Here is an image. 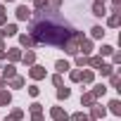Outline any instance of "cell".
Masks as SVG:
<instances>
[{"mask_svg":"<svg viewBox=\"0 0 121 121\" xmlns=\"http://www.w3.org/2000/svg\"><path fill=\"white\" fill-rule=\"evenodd\" d=\"M22 62H24V64H33V62H36V52L29 50L26 55H22Z\"/></svg>","mask_w":121,"mask_h":121,"instance_id":"cell-11","label":"cell"},{"mask_svg":"<svg viewBox=\"0 0 121 121\" xmlns=\"http://www.w3.org/2000/svg\"><path fill=\"white\" fill-rule=\"evenodd\" d=\"M0 24H5V7L0 5Z\"/></svg>","mask_w":121,"mask_h":121,"instance_id":"cell-37","label":"cell"},{"mask_svg":"<svg viewBox=\"0 0 121 121\" xmlns=\"http://www.w3.org/2000/svg\"><path fill=\"white\" fill-rule=\"evenodd\" d=\"M55 67H57V71H59V74H64V71H69V62H64V59H59V62H57Z\"/></svg>","mask_w":121,"mask_h":121,"instance_id":"cell-21","label":"cell"},{"mask_svg":"<svg viewBox=\"0 0 121 121\" xmlns=\"http://www.w3.org/2000/svg\"><path fill=\"white\" fill-rule=\"evenodd\" d=\"M109 26H119V12H114L109 17Z\"/></svg>","mask_w":121,"mask_h":121,"instance_id":"cell-31","label":"cell"},{"mask_svg":"<svg viewBox=\"0 0 121 121\" xmlns=\"http://www.w3.org/2000/svg\"><path fill=\"white\" fill-rule=\"evenodd\" d=\"M76 64H78V67H86V64H88V57H86V55H78V57H76Z\"/></svg>","mask_w":121,"mask_h":121,"instance_id":"cell-30","label":"cell"},{"mask_svg":"<svg viewBox=\"0 0 121 121\" xmlns=\"http://www.w3.org/2000/svg\"><path fill=\"white\" fill-rule=\"evenodd\" d=\"M78 52H81V55H86V57H88V55H90V52H93V43H90V40H88V38H83V40H81V43H78Z\"/></svg>","mask_w":121,"mask_h":121,"instance_id":"cell-4","label":"cell"},{"mask_svg":"<svg viewBox=\"0 0 121 121\" xmlns=\"http://www.w3.org/2000/svg\"><path fill=\"white\" fill-rule=\"evenodd\" d=\"M10 86H12V88H22V86H24V78H22V76H14V78H10Z\"/></svg>","mask_w":121,"mask_h":121,"instance_id":"cell-22","label":"cell"},{"mask_svg":"<svg viewBox=\"0 0 121 121\" xmlns=\"http://www.w3.org/2000/svg\"><path fill=\"white\" fill-rule=\"evenodd\" d=\"M71 121H88V116H86L83 112H76V114L71 116Z\"/></svg>","mask_w":121,"mask_h":121,"instance_id":"cell-29","label":"cell"},{"mask_svg":"<svg viewBox=\"0 0 121 121\" xmlns=\"http://www.w3.org/2000/svg\"><path fill=\"white\" fill-rule=\"evenodd\" d=\"M38 93H40L38 86H31V88H29V95H31V97H38Z\"/></svg>","mask_w":121,"mask_h":121,"instance_id":"cell-33","label":"cell"},{"mask_svg":"<svg viewBox=\"0 0 121 121\" xmlns=\"http://www.w3.org/2000/svg\"><path fill=\"white\" fill-rule=\"evenodd\" d=\"M3 36H17V26H14V24H7V26L3 29Z\"/></svg>","mask_w":121,"mask_h":121,"instance_id":"cell-20","label":"cell"},{"mask_svg":"<svg viewBox=\"0 0 121 121\" xmlns=\"http://www.w3.org/2000/svg\"><path fill=\"white\" fill-rule=\"evenodd\" d=\"M81 104H86V107H93V104H95V97H93V93H86V95L81 97Z\"/></svg>","mask_w":121,"mask_h":121,"instance_id":"cell-15","label":"cell"},{"mask_svg":"<svg viewBox=\"0 0 121 121\" xmlns=\"http://www.w3.org/2000/svg\"><path fill=\"white\" fill-rule=\"evenodd\" d=\"M97 71H100L102 76H112V74H114V69H112V64H107V62H102V67H100Z\"/></svg>","mask_w":121,"mask_h":121,"instance_id":"cell-13","label":"cell"},{"mask_svg":"<svg viewBox=\"0 0 121 121\" xmlns=\"http://www.w3.org/2000/svg\"><path fill=\"white\" fill-rule=\"evenodd\" d=\"M112 62H114V64L121 62V55H119V52H112Z\"/></svg>","mask_w":121,"mask_h":121,"instance_id":"cell-35","label":"cell"},{"mask_svg":"<svg viewBox=\"0 0 121 121\" xmlns=\"http://www.w3.org/2000/svg\"><path fill=\"white\" fill-rule=\"evenodd\" d=\"M17 19H22V22L31 19V10H29L26 5H19V7H17Z\"/></svg>","mask_w":121,"mask_h":121,"instance_id":"cell-5","label":"cell"},{"mask_svg":"<svg viewBox=\"0 0 121 121\" xmlns=\"http://www.w3.org/2000/svg\"><path fill=\"white\" fill-rule=\"evenodd\" d=\"M74 33V29L69 26H62V24H55L52 17H48L45 12H38V17L33 19L31 24V38L33 43H45V45H62L69 36Z\"/></svg>","mask_w":121,"mask_h":121,"instance_id":"cell-1","label":"cell"},{"mask_svg":"<svg viewBox=\"0 0 121 121\" xmlns=\"http://www.w3.org/2000/svg\"><path fill=\"white\" fill-rule=\"evenodd\" d=\"M5 55H7V59H10V64H12V62H19V59H22V50H17V48L7 50Z\"/></svg>","mask_w":121,"mask_h":121,"instance_id":"cell-7","label":"cell"},{"mask_svg":"<svg viewBox=\"0 0 121 121\" xmlns=\"http://www.w3.org/2000/svg\"><path fill=\"white\" fill-rule=\"evenodd\" d=\"M19 43H22L24 48H31V45H33V38H31L29 33H22V36H19Z\"/></svg>","mask_w":121,"mask_h":121,"instance_id":"cell-12","label":"cell"},{"mask_svg":"<svg viewBox=\"0 0 121 121\" xmlns=\"http://www.w3.org/2000/svg\"><path fill=\"white\" fill-rule=\"evenodd\" d=\"M88 64H90L93 69H100V67H102V57H88Z\"/></svg>","mask_w":121,"mask_h":121,"instance_id":"cell-17","label":"cell"},{"mask_svg":"<svg viewBox=\"0 0 121 121\" xmlns=\"http://www.w3.org/2000/svg\"><path fill=\"white\" fill-rule=\"evenodd\" d=\"M69 95H71V90H69V88H64V86H59V90H57V97H59V100H67Z\"/></svg>","mask_w":121,"mask_h":121,"instance_id":"cell-18","label":"cell"},{"mask_svg":"<svg viewBox=\"0 0 121 121\" xmlns=\"http://www.w3.org/2000/svg\"><path fill=\"white\" fill-rule=\"evenodd\" d=\"M5 121H12V119H10V116H7V119H5Z\"/></svg>","mask_w":121,"mask_h":121,"instance_id":"cell-42","label":"cell"},{"mask_svg":"<svg viewBox=\"0 0 121 121\" xmlns=\"http://www.w3.org/2000/svg\"><path fill=\"white\" fill-rule=\"evenodd\" d=\"M3 57H5V50H0V59H3Z\"/></svg>","mask_w":121,"mask_h":121,"instance_id":"cell-40","label":"cell"},{"mask_svg":"<svg viewBox=\"0 0 121 121\" xmlns=\"http://www.w3.org/2000/svg\"><path fill=\"white\" fill-rule=\"evenodd\" d=\"M40 112H43V104H38V102H33V104H31V116H38Z\"/></svg>","mask_w":121,"mask_h":121,"instance_id":"cell-26","label":"cell"},{"mask_svg":"<svg viewBox=\"0 0 121 121\" xmlns=\"http://www.w3.org/2000/svg\"><path fill=\"white\" fill-rule=\"evenodd\" d=\"M14 76H17L14 64H5V67H3V78H5V81H10V78H14Z\"/></svg>","mask_w":121,"mask_h":121,"instance_id":"cell-6","label":"cell"},{"mask_svg":"<svg viewBox=\"0 0 121 121\" xmlns=\"http://www.w3.org/2000/svg\"><path fill=\"white\" fill-rule=\"evenodd\" d=\"M97 3H104V0H97Z\"/></svg>","mask_w":121,"mask_h":121,"instance_id":"cell-43","label":"cell"},{"mask_svg":"<svg viewBox=\"0 0 121 121\" xmlns=\"http://www.w3.org/2000/svg\"><path fill=\"white\" fill-rule=\"evenodd\" d=\"M52 83L59 88V86H62V76H59V74H55V76H52Z\"/></svg>","mask_w":121,"mask_h":121,"instance_id":"cell-34","label":"cell"},{"mask_svg":"<svg viewBox=\"0 0 121 121\" xmlns=\"http://www.w3.org/2000/svg\"><path fill=\"white\" fill-rule=\"evenodd\" d=\"M59 3H62V0H50V5H52V7H55V10H57V7H59Z\"/></svg>","mask_w":121,"mask_h":121,"instance_id":"cell-38","label":"cell"},{"mask_svg":"<svg viewBox=\"0 0 121 121\" xmlns=\"http://www.w3.org/2000/svg\"><path fill=\"white\" fill-rule=\"evenodd\" d=\"M33 7H36L38 12H43V10L48 7V0H33Z\"/></svg>","mask_w":121,"mask_h":121,"instance_id":"cell-23","label":"cell"},{"mask_svg":"<svg viewBox=\"0 0 121 121\" xmlns=\"http://www.w3.org/2000/svg\"><path fill=\"white\" fill-rule=\"evenodd\" d=\"M29 76H31V78H36V81H38V78H45V69H43V67H31Z\"/></svg>","mask_w":121,"mask_h":121,"instance_id":"cell-9","label":"cell"},{"mask_svg":"<svg viewBox=\"0 0 121 121\" xmlns=\"http://www.w3.org/2000/svg\"><path fill=\"white\" fill-rule=\"evenodd\" d=\"M81 81L83 83H93V71H81Z\"/></svg>","mask_w":121,"mask_h":121,"instance_id":"cell-25","label":"cell"},{"mask_svg":"<svg viewBox=\"0 0 121 121\" xmlns=\"http://www.w3.org/2000/svg\"><path fill=\"white\" fill-rule=\"evenodd\" d=\"M71 81L78 83V81H81V71H71Z\"/></svg>","mask_w":121,"mask_h":121,"instance_id":"cell-36","label":"cell"},{"mask_svg":"<svg viewBox=\"0 0 121 121\" xmlns=\"http://www.w3.org/2000/svg\"><path fill=\"white\" fill-rule=\"evenodd\" d=\"M112 52H114L112 45H102V48H100V57H107V55H112Z\"/></svg>","mask_w":121,"mask_h":121,"instance_id":"cell-24","label":"cell"},{"mask_svg":"<svg viewBox=\"0 0 121 121\" xmlns=\"http://www.w3.org/2000/svg\"><path fill=\"white\" fill-rule=\"evenodd\" d=\"M5 3H14V0H5Z\"/></svg>","mask_w":121,"mask_h":121,"instance_id":"cell-41","label":"cell"},{"mask_svg":"<svg viewBox=\"0 0 121 121\" xmlns=\"http://www.w3.org/2000/svg\"><path fill=\"white\" fill-rule=\"evenodd\" d=\"M109 112L119 116V114H121V102H119V100H112V102H109Z\"/></svg>","mask_w":121,"mask_h":121,"instance_id":"cell-16","label":"cell"},{"mask_svg":"<svg viewBox=\"0 0 121 121\" xmlns=\"http://www.w3.org/2000/svg\"><path fill=\"white\" fill-rule=\"evenodd\" d=\"M93 14H95V17H104V14H107L104 3H97V0H95V5H93Z\"/></svg>","mask_w":121,"mask_h":121,"instance_id":"cell-8","label":"cell"},{"mask_svg":"<svg viewBox=\"0 0 121 121\" xmlns=\"http://www.w3.org/2000/svg\"><path fill=\"white\" fill-rule=\"evenodd\" d=\"M104 93H107V88H104V86H102V83H97V86H95V88H93V97H95V100H97V97H102V95H104Z\"/></svg>","mask_w":121,"mask_h":121,"instance_id":"cell-14","label":"cell"},{"mask_svg":"<svg viewBox=\"0 0 121 121\" xmlns=\"http://www.w3.org/2000/svg\"><path fill=\"white\" fill-rule=\"evenodd\" d=\"M83 40V33H78V31H74L64 43H62V48H64V52H69V55H78V43Z\"/></svg>","mask_w":121,"mask_h":121,"instance_id":"cell-2","label":"cell"},{"mask_svg":"<svg viewBox=\"0 0 121 121\" xmlns=\"http://www.w3.org/2000/svg\"><path fill=\"white\" fill-rule=\"evenodd\" d=\"M50 116H52L55 121H69V114H67L62 107H52V109H50Z\"/></svg>","mask_w":121,"mask_h":121,"instance_id":"cell-3","label":"cell"},{"mask_svg":"<svg viewBox=\"0 0 121 121\" xmlns=\"http://www.w3.org/2000/svg\"><path fill=\"white\" fill-rule=\"evenodd\" d=\"M12 102V95L7 90H0V104H10Z\"/></svg>","mask_w":121,"mask_h":121,"instance_id":"cell-19","label":"cell"},{"mask_svg":"<svg viewBox=\"0 0 121 121\" xmlns=\"http://www.w3.org/2000/svg\"><path fill=\"white\" fill-rule=\"evenodd\" d=\"M119 83H121V78H119V74L114 71V74H112V86H114V88H119Z\"/></svg>","mask_w":121,"mask_h":121,"instance_id":"cell-32","label":"cell"},{"mask_svg":"<svg viewBox=\"0 0 121 121\" xmlns=\"http://www.w3.org/2000/svg\"><path fill=\"white\" fill-rule=\"evenodd\" d=\"M90 31H93V38H102V36H104V31H102V26H93Z\"/></svg>","mask_w":121,"mask_h":121,"instance_id":"cell-27","label":"cell"},{"mask_svg":"<svg viewBox=\"0 0 121 121\" xmlns=\"http://www.w3.org/2000/svg\"><path fill=\"white\" fill-rule=\"evenodd\" d=\"M90 114H93V119H102V116L107 114V109H104V107H100V104H93Z\"/></svg>","mask_w":121,"mask_h":121,"instance_id":"cell-10","label":"cell"},{"mask_svg":"<svg viewBox=\"0 0 121 121\" xmlns=\"http://www.w3.org/2000/svg\"><path fill=\"white\" fill-rule=\"evenodd\" d=\"M22 116H24V112H22V109H12V114H10V119H12V121H19Z\"/></svg>","mask_w":121,"mask_h":121,"instance_id":"cell-28","label":"cell"},{"mask_svg":"<svg viewBox=\"0 0 121 121\" xmlns=\"http://www.w3.org/2000/svg\"><path fill=\"white\" fill-rule=\"evenodd\" d=\"M0 50H5V43H3V40H0Z\"/></svg>","mask_w":121,"mask_h":121,"instance_id":"cell-39","label":"cell"}]
</instances>
